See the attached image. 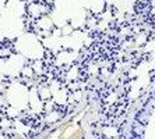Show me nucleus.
Masks as SVG:
<instances>
[]
</instances>
